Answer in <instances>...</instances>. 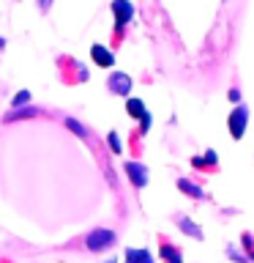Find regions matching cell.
<instances>
[{
	"instance_id": "3957f363",
	"label": "cell",
	"mask_w": 254,
	"mask_h": 263,
	"mask_svg": "<svg viewBox=\"0 0 254 263\" xmlns=\"http://www.w3.org/2000/svg\"><path fill=\"white\" fill-rule=\"evenodd\" d=\"M60 63V80L63 82H85L88 80V69L79 61H71V58H57Z\"/></svg>"
},
{
	"instance_id": "44dd1931",
	"label": "cell",
	"mask_w": 254,
	"mask_h": 263,
	"mask_svg": "<svg viewBox=\"0 0 254 263\" xmlns=\"http://www.w3.org/2000/svg\"><path fill=\"white\" fill-rule=\"evenodd\" d=\"M49 6H52V0H38V8H41V11H47Z\"/></svg>"
},
{
	"instance_id": "9a60e30c",
	"label": "cell",
	"mask_w": 254,
	"mask_h": 263,
	"mask_svg": "<svg viewBox=\"0 0 254 263\" xmlns=\"http://www.w3.org/2000/svg\"><path fill=\"white\" fill-rule=\"evenodd\" d=\"M241 244H243V255H246V260L254 263V233H249V230H243Z\"/></svg>"
},
{
	"instance_id": "5bb4252c",
	"label": "cell",
	"mask_w": 254,
	"mask_h": 263,
	"mask_svg": "<svg viewBox=\"0 0 254 263\" xmlns=\"http://www.w3.org/2000/svg\"><path fill=\"white\" fill-rule=\"evenodd\" d=\"M178 189H180V192H186L188 197H194V200H202V197H205L202 186H197L194 181H188V178H178Z\"/></svg>"
},
{
	"instance_id": "7402d4cb",
	"label": "cell",
	"mask_w": 254,
	"mask_h": 263,
	"mask_svg": "<svg viewBox=\"0 0 254 263\" xmlns=\"http://www.w3.org/2000/svg\"><path fill=\"white\" fill-rule=\"evenodd\" d=\"M0 263H3V260H0Z\"/></svg>"
},
{
	"instance_id": "2e32d148",
	"label": "cell",
	"mask_w": 254,
	"mask_h": 263,
	"mask_svg": "<svg viewBox=\"0 0 254 263\" xmlns=\"http://www.w3.org/2000/svg\"><path fill=\"white\" fill-rule=\"evenodd\" d=\"M30 102V90H19L14 99H11V110H19L22 104H28Z\"/></svg>"
},
{
	"instance_id": "8fae6325",
	"label": "cell",
	"mask_w": 254,
	"mask_h": 263,
	"mask_svg": "<svg viewBox=\"0 0 254 263\" xmlns=\"http://www.w3.org/2000/svg\"><path fill=\"white\" fill-rule=\"evenodd\" d=\"M90 58H93L96 66H101V69H110V66H115V55H112L104 44H93V47H90Z\"/></svg>"
},
{
	"instance_id": "52a82bcc",
	"label": "cell",
	"mask_w": 254,
	"mask_h": 263,
	"mask_svg": "<svg viewBox=\"0 0 254 263\" xmlns=\"http://www.w3.org/2000/svg\"><path fill=\"white\" fill-rule=\"evenodd\" d=\"M159 255H161V263H183L180 247L170 244V238H164V236H159Z\"/></svg>"
},
{
	"instance_id": "7c38bea8",
	"label": "cell",
	"mask_w": 254,
	"mask_h": 263,
	"mask_svg": "<svg viewBox=\"0 0 254 263\" xmlns=\"http://www.w3.org/2000/svg\"><path fill=\"white\" fill-rule=\"evenodd\" d=\"M192 164L200 167V170H216L219 167V156H216V151H205V156H194Z\"/></svg>"
},
{
	"instance_id": "4fadbf2b",
	"label": "cell",
	"mask_w": 254,
	"mask_h": 263,
	"mask_svg": "<svg viewBox=\"0 0 254 263\" xmlns=\"http://www.w3.org/2000/svg\"><path fill=\"white\" fill-rule=\"evenodd\" d=\"M41 110H38V107H19V110H8L6 115H3V121L8 123V121H19V118H36V115H38Z\"/></svg>"
},
{
	"instance_id": "30bf717a",
	"label": "cell",
	"mask_w": 254,
	"mask_h": 263,
	"mask_svg": "<svg viewBox=\"0 0 254 263\" xmlns=\"http://www.w3.org/2000/svg\"><path fill=\"white\" fill-rule=\"evenodd\" d=\"M123 263H156L151 250H145V247H129L126 252H123Z\"/></svg>"
},
{
	"instance_id": "d6986e66",
	"label": "cell",
	"mask_w": 254,
	"mask_h": 263,
	"mask_svg": "<svg viewBox=\"0 0 254 263\" xmlns=\"http://www.w3.org/2000/svg\"><path fill=\"white\" fill-rule=\"evenodd\" d=\"M107 143H110L112 154H123V145H120V140H118V135H115V132H110V135H107Z\"/></svg>"
},
{
	"instance_id": "e0dca14e",
	"label": "cell",
	"mask_w": 254,
	"mask_h": 263,
	"mask_svg": "<svg viewBox=\"0 0 254 263\" xmlns=\"http://www.w3.org/2000/svg\"><path fill=\"white\" fill-rule=\"evenodd\" d=\"M66 126H69L71 132H77V135H79L82 140H88V129H85V126H82V123H79V121H74V118H66Z\"/></svg>"
},
{
	"instance_id": "ffe728a7",
	"label": "cell",
	"mask_w": 254,
	"mask_h": 263,
	"mask_svg": "<svg viewBox=\"0 0 254 263\" xmlns=\"http://www.w3.org/2000/svg\"><path fill=\"white\" fill-rule=\"evenodd\" d=\"M229 102H232V104H241V90H238V88H229Z\"/></svg>"
},
{
	"instance_id": "7a4b0ae2",
	"label": "cell",
	"mask_w": 254,
	"mask_h": 263,
	"mask_svg": "<svg viewBox=\"0 0 254 263\" xmlns=\"http://www.w3.org/2000/svg\"><path fill=\"white\" fill-rule=\"evenodd\" d=\"M246 123H249V107L246 104H235L232 112L227 118V129H229V137L232 140H241L246 135Z\"/></svg>"
},
{
	"instance_id": "ba28073f",
	"label": "cell",
	"mask_w": 254,
	"mask_h": 263,
	"mask_svg": "<svg viewBox=\"0 0 254 263\" xmlns=\"http://www.w3.org/2000/svg\"><path fill=\"white\" fill-rule=\"evenodd\" d=\"M172 222H175V225H178V230H183L186 236H192V238H197V241H202V238H205V233H202V228L197 225L194 219H188L186 214H175V219H172Z\"/></svg>"
},
{
	"instance_id": "ac0fdd59",
	"label": "cell",
	"mask_w": 254,
	"mask_h": 263,
	"mask_svg": "<svg viewBox=\"0 0 254 263\" xmlns=\"http://www.w3.org/2000/svg\"><path fill=\"white\" fill-rule=\"evenodd\" d=\"M227 258L232 260V263H249V260H246V255H243V252H238L232 244H227Z\"/></svg>"
},
{
	"instance_id": "6da1fadb",
	"label": "cell",
	"mask_w": 254,
	"mask_h": 263,
	"mask_svg": "<svg viewBox=\"0 0 254 263\" xmlns=\"http://www.w3.org/2000/svg\"><path fill=\"white\" fill-rule=\"evenodd\" d=\"M115 241H118L115 230H107V228H96L85 236V247L90 252H107L110 247H115Z\"/></svg>"
},
{
	"instance_id": "9c48e42d",
	"label": "cell",
	"mask_w": 254,
	"mask_h": 263,
	"mask_svg": "<svg viewBox=\"0 0 254 263\" xmlns=\"http://www.w3.org/2000/svg\"><path fill=\"white\" fill-rule=\"evenodd\" d=\"M126 173H129L131 184H134L137 189H142V186L147 184V167H145V164H139V162H126Z\"/></svg>"
},
{
	"instance_id": "277c9868",
	"label": "cell",
	"mask_w": 254,
	"mask_h": 263,
	"mask_svg": "<svg viewBox=\"0 0 254 263\" xmlns=\"http://www.w3.org/2000/svg\"><path fill=\"white\" fill-rule=\"evenodd\" d=\"M112 14H115V39H120L123 28L134 16V6H131V0H112Z\"/></svg>"
},
{
	"instance_id": "8992f818",
	"label": "cell",
	"mask_w": 254,
	"mask_h": 263,
	"mask_svg": "<svg viewBox=\"0 0 254 263\" xmlns=\"http://www.w3.org/2000/svg\"><path fill=\"white\" fill-rule=\"evenodd\" d=\"M126 110H129L131 118H139V121H142L139 135H145V132L151 129V112L145 110V102H142V99H129V102H126Z\"/></svg>"
},
{
	"instance_id": "5b68a950",
	"label": "cell",
	"mask_w": 254,
	"mask_h": 263,
	"mask_svg": "<svg viewBox=\"0 0 254 263\" xmlns=\"http://www.w3.org/2000/svg\"><path fill=\"white\" fill-rule=\"evenodd\" d=\"M107 88H110V93H115V96H129L131 88H134V82H131V77L126 71H112L110 80H107Z\"/></svg>"
}]
</instances>
